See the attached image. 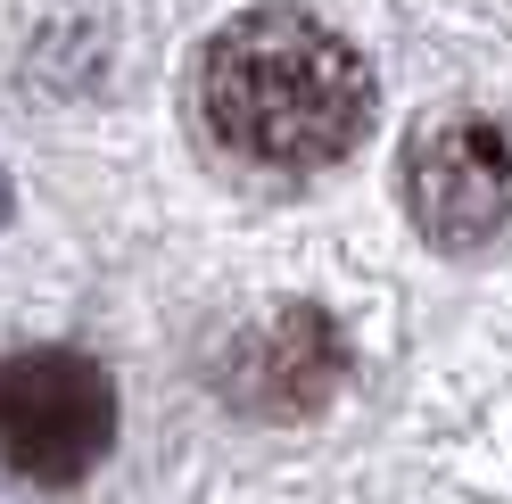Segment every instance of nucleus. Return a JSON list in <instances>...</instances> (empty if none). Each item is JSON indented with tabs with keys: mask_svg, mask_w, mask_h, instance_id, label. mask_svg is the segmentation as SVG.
Segmentation results:
<instances>
[{
	"mask_svg": "<svg viewBox=\"0 0 512 504\" xmlns=\"http://www.w3.org/2000/svg\"><path fill=\"white\" fill-rule=\"evenodd\" d=\"M116 447V381L83 348H17L0 364V463L42 488L100 471Z\"/></svg>",
	"mask_w": 512,
	"mask_h": 504,
	"instance_id": "f03ea898",
	"label": "nucleus"
},
{
	"mask_svg": "<svg viewBox=\"0 0 512 504\" xmlns=\"http://www.w3.org/2000/svg\"><path fill=\"white\" fill-rule=\"evenodd\" d=\"M0 207H9V174H0Z\"/></svg>",
	"mask_w": 512,
	"mask_h": 504,
	"instance_id": "39448f33",
	"label": "nucleus"
},
{
	"mask_svg": "<svg viewBox=\"0 0 512 504\" xmlns=\"http://www.w3.org/2000/svg\"><path fill=\"white\" fill-rule=\"evenodd\" d=\"M207 133L265 174H323L372 124V67L306 9L232 17L199 58Z\"/></svg>",
	"mask_w": 512,
	"mask_h": 504,
	"instance_id": "f257e3e1",
	"label": "nucleus"
},
{
	"mask_svg": "<svg viewBox=\"0 0 512 504\" xmlns=\"http://www.w3.org/2000/svg\"><path fill=\"white\" fill-rule=\"evenodd\" d=\"M248 397L265 405V414H306V405H323L331 381H339V331L323 323L314 306H290V314H273L265 331H248Z\"/></svg>",
	"mask_w": 512,
	"mask_h": 504,
	"instance_id": "20e7f679",
	"label": "nucleus"
},
{
	"mask_svg": "<svg viewBox=\"0 0 512 504\" xmlns=\"http://www.w3.org/2000/svg\"><path fill=\"white\" fill-rule=\"evenodd\" d=\"M405 207L438 248H479L512 224V133L496 116H438L405 141Z\"/></svg>",
	"mask_w": 512,
	"mask_h": 504,
	"instance_id": "7ed1b4c3",
	"label": "nucleus"
}]
</instances>
